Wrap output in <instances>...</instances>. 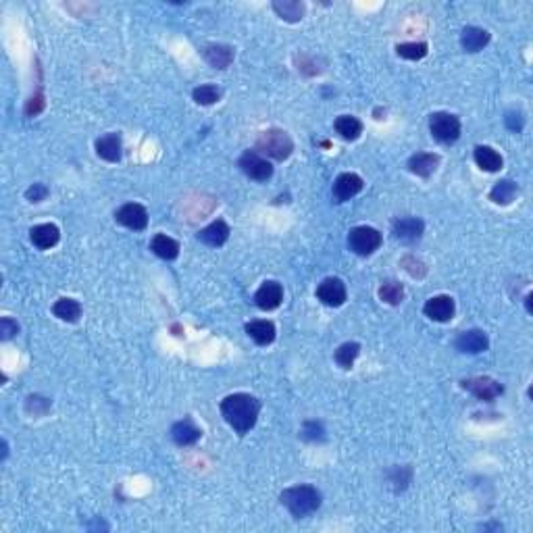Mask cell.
Returning <instances> with one entry per match:
<instances>
[{"mask_svg": "<svg viewBox=\"0 0 533 533\" xmlns=\"http://www.w3.org/2000/svg\"><path fill=\"white\" fill-rule=\"evenodd\" d=\"M402 267L407 269L408 273L412 275V278H423L425 273H427V267H425V263L421 260V258H417V256H412V254H408L402 258Z\"/></svg>", "mask_w": 533, "mask_h": 533, "instance_id": "cell-35", "label": "cell"}, {"mask_svg": "<svg viewBox=\"0 0 533 533\" xmlns=\"http://www.w3.org/2000/svg\"><path fill=\"white\" fill-rule=\"evenodd\" d=\"M271 6L283 21H290V24L300 21L306 15V4L300 0H275Z\"/></svg>", "mask_w": 533, "mask_h": 533, "instance_id": "cell-24", "label": "cell"}, {"mask_svg": "<svg viewBox=\"0 0 533 533\" xmlns=\"http://www.w3.org/2000/svg\"><path fill=\"white\" fill-rule=\"evenodd\" d=\"M44 104H46V102H44V94H42V92H38L36 96H31V98L27 101L26 115H27V117H34V115H38V113H40V111L44 108Z\"/></svg>", "mask_w": 533, "mask_h": 533, "instance_id": "cell-39", "label": "cell"}, {"mask_svg": "<svg viewBox=\"0 0 533 533\" xmlns=\"http://www.w3.org/2000/svg\"><path fill=\"white\" fill-rule=\"evenodd\" d=\"M229 233H231V229H229L228 223L223 219H217L210 225H206V228L198 231V240L206 246H210V248H219V246H223L228 242Z\"/></svg>", "mask_w": 533, "mask_h": 533, "instance_id": "cell-19", "label": "cell"}, {"mask_svg": "<svg viewBox=\"0 0 533 533\" xmlns=\"http://www.w3.org/2000/svg\"><path fill=\"white\" fill-rule=\"evenodd\" d=\"M517 194H519V186L512 181V179H502V181H498L494 188H492V192H489V200L494 204H502V206H507L510 204L514 198H517Z\"/></svg>", "mask_w": 533, "mask_h": 533, "instance_id": "cell-28", "label": "cell"}, {"mask_svg": "<svg viewBox=\"0 0 533 533\" xmlns=\"http://www.w3.org/2000/svg\"><path fill=\"white\" fill-rule=\"evenodd\" d=\"M458 352L462 355H479V352H485L489 348V340L485 335V331L482 330H469L462 331L455 342Z\"/></svg>", "mask_w": 533, "mask_h": 533, "instance_id": "cell-13", "label": "cell"}, {"mask_svg": "<svg viewBox=\"0 0 533 533\" xmlns=\"http://www.w3.org/2000/svg\"><path fill=\"white\" fill-rule=\"evenodd\" d=\"M238 167L242 169V173L246 178L254 179V181H267L273 176V165L256 151H246L242 154L238 161Z\"/></svg>", "mask_w": 533, "mask_h": 533, "instance_id": "cell-7", "label": "cell"}, {"mask_svg": "<svg viewBox=\"0 0 533 533\" xmlns=\"http://www.w3.org/2000/svg\"><path fill=\"white\" fill-rule=\"evenodd\" d=\"M115 221L131 231L148 228V210L138 203H127L115 210Z\"/></svg>", "mask_w": 533, "mask_h": 533, "instance_id": "cell-8", "label": "cell"}, {"mask_svg": "<svg viewBox=\"0 0 533 533\" xmlns=\"http://www.w3.org/2000/svg\"><path fill=\"white\" fill-rule=\"evenodd\" d=\"M17 333H19L17 321H13L11 317H2V319H0V337H2V340H11V337L17 335Z\"/></svg>", "mask_w": 533, "mask_h": 533, "instance_id": "cell-38", "label": "cell"}, {"mask_svg": "<svg viewBox=\"0 0 533 533\" xmlns=\"http://www.w3.org/2000/svg\"><path fill=\"white\" fill-rule=\"evenodd\" d=\"M360 355V344L358 342H344L337 350H335V362L342 369H352L355 360Z\"/></svg>", "mask_w": 533, "mask_h": 533, "instance_id": "cell-30", "label": "cell"}, {"mask_svg": "<svg viewBox=\"0 0 533 533\" xmlns=\"http://www.w3.org/2000/svg\"><path fill=\"white\" fill-rule=\"evenodd\" d=\"M151 250L163 260H176L179 256V244L178 240H173L165 233H156L151 242Z\"/></svg>", "mask_w": 533, "mask_h": 533, "instance_id": "cell-25", "label": "cell"}, {"mask_svg": "<svg viewBox=\"0 0 533 533\" xmlns=\"http://www.w3.org/2000/svg\"><path fill=\"white\" fill-rule=\"evenodd\" d=\"M203 56L213 69H228L233 63L235 51L229 44H208L203 49Z\"/></svg>", "mask_w": 533, "mask_h": 533, "instance_id": "cell-18", "label": "cell"}, {"mask_svg": "<svg viewBox=\"0 0 533 533\" xmlns=\"http://www.w3.org/2000/svg\"><path fill=\"white\" fill-rule=\"evenodd\" d=\"M280 500L296 519H303V517L313 514L315 510H319L321 502H323V496L315 485L303 483V485H294V487L283 489Z\"/></svg>", "mask_w": 533, "mask_h": 533, "instance_id": "cell-2", "label": "cell"}, {"mask_svg": "<svg viewBox=\"0 0 533 533\" xmlns=\"http://www.w3.org/2000/svg\"><path fill=\"white\" fill-rule=\"evenodd\" d=\"M246 333L254 340V344L258 346H269L273 344L275 335H278V330L271 321H265V319H258V321H250L246 325Z\"/></svg>", "mask_w": 533, "mask_h": 533, "instance_id": "cell-23", "label": "cell"}, {"mask_svg": "<svg viewBox=\"0 0 533 533\" xmlns=\"http://www.w3.org/2000/svg\"><path fill=\"white\" fill-rule=\"evenodd\" d=\"M381 242V233L371 225H358L348 233V248L358 256H371L375 250H380Z\"/></svg>", "mask_w": 533, "mask_h": 533, "instance_id": "cell-5", "label": "cell"}, {"mask_svg": "<svg viewBox=\"0 0 533 533\" xmlns=\"http://www.w3.org/2000/svg\"><path fill=\"white\" fill-rule=\"evenodd\" d=\"M333 127H335L337 136L348 140V142H355L362 133V123H360V119H356L355 115H340Z\"/></svg>", "mask_w": 533, "mask_h": 533, "instance_id": "cell-27", "label": "cell"}, {"mask_svg": "<svg viewBox=\"0 0 533 533\" xmlns=\"http://www.w3.org/2000/svg\"><path fill=\"white\" fill-rule=\"evenodd\" d=\"M396 52H398V56H402L407 61H421L423 56H427L430 46L425 42H405V44L396 46Z\"/></svg>", "mask_w": 533, "mask_h": 533, "instance_id": "cell-32", "label": "cell"}, {"mask_svg": "<svg viewBox=\"0 0 533 533\" xmlns=\"http://www.w3.org/2000/svg\"><path fill=\"white\" fill-rule=\"evenodd\" d=\"M258 412H260V402L253 394L238 392V394H229L221 400L223 419L228 421L229 427L240 435L248 433L256 425Z\"/></svg>", "mask_w": 533, "mask_h": 533, "instance_id": "cell-1", "label": "cell"}, {"mask_svg": "<svg viewBox=\"0 0 533 533\" xmlns=\"http://www.w3.org/2000/svg\"><path fill=\"white\" fill-rule=\"evenodd\" d=\"M281 300H283V288L273 280L265 281L254 294V305L260 310H273L281 305Z\"/></svg>", "mask_w": 533, "mask_h": 533, "instance_id": "cell-14", "label": "cell"}, {"mask_svg": "<svg viewBox=\"0 0 533 533\" xmlns=\"http://www.w3.org/2000/svg\"><path fill=\"white\" fill-rule=\"evenodd\" d=\"M365 188V181L360 176L356 173H342L337 176L335 181H333V188H331V196L335 203H346L350 198H355L356 194H360Z\"/></svg>", "mask_w": 533, "mask_h": 533, "instance_id": "cell-10", "label": "cell"}, {"mask_svg": "<svg viewBox=\"0 0 533 533\" xmlns=\"http://www.w3.org/2000/svg\"><path fill=\"white\" fill-rule=\"evenodd\" d=\"M81 305L77 303L76 298H59L54 305H52V313L54 317H59L61 321H67V323H77L79 317H81Z\"/></svg>", "mask_w": 533, "mask_h": 533, "instance_id": "cell-26", "label": "cell"}, {"mask_svg": "<svg viewBox=\"0 0 533 533\" xmlns=\"http://www.w3.org/2000/svg\"><path fill=\"white\" fill-rule=\"evenodd\" d=\"M29 240L36 248L40 250H49L52 246L59 244L61 240V229L56 228L54 223H40L29 229Z\"/></svg>", "mask_w": 533, "mask_h": 533, "instance_id": "cell-15", "label": "cell"}, {"mask_svg": "<svg viewBox=\"0 0 533 533\" xmlns=\"http://www.w3.org/2000/svg\"><path fill=\"white\" fill-rule=\"evenodd\" d=\"M460 387L467 390L469 394H473L477 400L482 402H494L498 396H502L504 392V385L500 381L492 380L487 375H482V377H469V380L460 381Z\"/></svg>", "mask_w": 533, "mask_h": 533, "instance_id": "cell-6", "label": "cell"}, {"mask_svg": "<svg viewBox=\"0 0 533 533\" xmlns=\"http://www.w3.org/2000/svg\"><path fill=\"white\" fill-rule=\"evenodd\" d=\"M203 437V430L192 419H181L171 427V440L178 446H194Z\"/></svg>", "mask_w": 533, "mask_h": 533, "instance_id": "cell-17", "label": "cell"}, {"mask_svg": "<svg viewBox=\"0 0 533 533\" xmlns=\"http://www.w3.org/2000/svg\"><path fill=\"white\" fill-rule=\"evenodd\" d=\"M96 154L108 161V163H119L121 154H123V142L121 136L117 131H111L106 136H102L96 140Z\"/></svg>", "mask_w": 533, "mask_h": 533, "instance_id": "cell-16", "label": "cell"}, {"mask_svg": "<svg viewBox=\"0 0 533 533\" xmlns=\"http://www.w3.org/2000/svg\"><path fill=\"white\" fill-rule=\"evenodd\" d=\"M525 305H527V313H532L533 308H532V294H527L525 296Z\"/></svg>", "mask_w": 533, "mask_h": 533, "instance_id": "cell-40", "label": "cell"}, {"mask_svg": "<svg viewBox=\"0 0 533 533\" xmlns=\"http://www.w3.org/2000/svg\"><path fill=\"white\" fill-rule=\"evenodd\" d=\"M46 196H49V188L44 183H34L26 192V198L29 203H42L46 200Z\"/></svg>", "mask_w": 533, "mask_h": 533, "instance_id": "cell-37", "label": "cell"}, {"mask_svg": "<svg viewBox=\"0 0 533 533\" xmlns=\"http://www.w3.org/2000/svg\"><path fill=\"white\" fill-rule=\"evenodd\" d=\"M504 123H507L510 131L521 133L523 127H525V115H523V111H508L507 117H504Z\"/></svg>", "mask_w": 533, "mask_h": 533, "instance_id": "cell-36", "label": "cell"}, {"mask_svg": "<svg viewBox=\"0 0 533 533\" xmlns=\"http://www.w3.org/2000/svg\"><path fill=\"white\" fill-rule=\"evenodd\" d=\"M430 131L440 144H455L460 138V119L452 113L437 111L430 117Z\"/></svg>", "mask_w": 533, "mask_h": 533, "instance_id": "cell-4", "label": "cell"}, {"mask_svg": "<svg viewBox=\"0 0 533 533\" xmlns=\"http://www.w3.org/2000/svg\"><path fill=\"white\" fill-rule=\"evenodd\" d=\"M425 231V223L419 217H400L392 223V233L396 240L405 242V244H412L419 242L421 235Z\"/></svg>", "mask_w": 533, "mask_h": 533, "instance_id": "cell-12", "label": "cell"}, {"mask_svg": "<svg viewBox=\"0 0 533 533\" xmlns=\"http://www.w3.org/2000/svg\"><path fill=\"white\" fill-rule=\"evenodd\" d=\"M489 44V31L483 27L469 26L460 34V46L467 52H479Z\"/></svg>", "mask_w": 533, "mask_h": 533, "instance_id": "cell-21", "label": "cell"}, {"mask_svg": "<svg viewBox=\"0 0 533 533\" xmlns=\"http://www.w3.org/2000/svg\"><path fill=\"white\" fill-rule=\"evenodd\" d=\"M473 158L477 163V167L482 171H487V173H496L502 169V154L498 151H494L492 146H475V153H473Z\"/></svg>", "mask_w": 533, "mask_h": 533, "instance_id": "cell-22", "label": "cell"}, {"mask_svg": "<svg viewBox=\"0 0 533 533\" xmlns=\"http://www.w3.org/2000/svg\"><path fill=\"white\" fill-rule=\"evenodd\" d=\"M254 151L263 156L273 158V161H285V158H290V154L294 153V142H292L288 131L271 127L267 131H260V136L256 138Z\"/></svg>", "mask_w": 533, "mask_h": 533, "instance_id": "cell-3", "label": "cell"}, {"mask_svg": "<svg viewBox=\"0 0 533 533\" xmlns=\"http://www.w3.org/2000/svg\"><path fill=\"white\" fill-rule=\"evenodd\" d=\"M380 298L381 303L392 306H398L402 300H405V285L400 281H383L380 288Z\"/></svg>", "mask_w": 533, "mask_h": 533, "instance_id": "cell-29", "label": "cell"}, {"mask_svg": "<svg viewBox=\"0 0 533 533\" xmlns=\"http://www.w3.org/2000/svg\"><path fill=\"white\" fill-rule=\"evenodd\" d=\"M325 427H323V423H319V421H306L305 425H303V430H300V437L305 440V442H323L328 435H325Z\"/></svg>", "mask_w": 533, "mask_h": 533, "instance_id": "cell-33", "label": "cell"}, {"mask_svg": "<svg viewBox=\"0 0 533 533\" xmlns=\"http://www.w3.org/2000/svg\"><path fill=\"white\" fill-rule=\"evenodd\" d=\"M317 298L325 306L337 308L346 303L348 292H346V283L340 278H325L317 285Z\"/></svg>", "mask_w": 533, "mask_h": 533, "instance_id": "cell-9", "label": "cell"}, {"mask_svg": "<svg viewBox=\"0 0 533 533\" xmlns=\"http://www.w3.org/2000/svg\"><path fill=\"white\" fill-rule=\"evenodd\" d=\"M440 154L435 153H417L408 158V171L419 178H430L437 171Z\"/></svg>", "mask_w": 533, "mask_h": 533, "instance_id": "cell-20", "label": "cell"}, {"mask_svg": "<svg viewBox=\"0 0 533 533\" xmlns=\"http://www.w3.org/2000/svg\"><path fill=\"white\" fill-rule=\"evenodd\" d=\"M423 313H425V317H430L435 323H448V321L455 317V313H457L455 298H452V296H446V294L433 296V298H430V300L425 303Z\"/></svg>", "mask_w": 533, "mask_h": 533, "instance_id": "cell-11", "label": "cell"}, {"mask_svg": "<svg viewBox=\"0 0 533 533\" xmlns=\"http://www.w3.org/2000/svg\"><path fill=\"white\" fill-rule=\"evenodd\" d=\"M412 479V469L410 467H394L392 469V477L390 482L394 483L396 492H405L408 487V483Z\"/></svg>", "mask_w": 533, "mask_h": 533, "instance_id": "cell-34", "label": "cell"}, {"mask_svg": "<svg viewBox=\"0 0 533 533\" xmlns=\"http://www.w3.org/2000/svg\"><path fill=\"white\" fill-rule=\"evenodd\" d=\"M192 98H194V102H196V104L210 106V104L219 102V98H221V90H219L217 86H213V83H204V86H198V88H194V92H192Z\"/></svg>", "mask_w": 533, "mask_h": 533, "instance_id": "cell-31", "label": "cell"}]
</instances>
